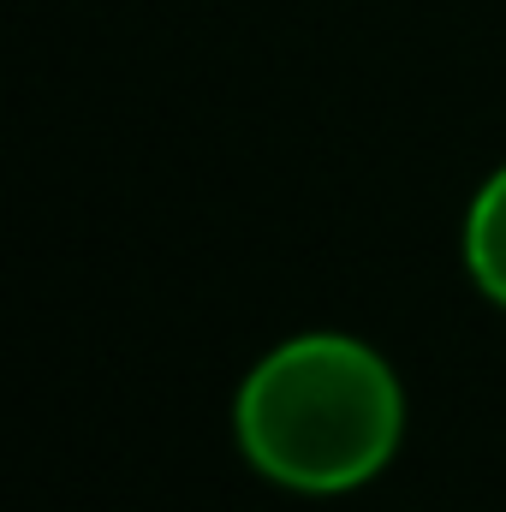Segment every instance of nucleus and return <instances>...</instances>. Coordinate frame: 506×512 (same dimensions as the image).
<instances>
[{
  "instance_id": "obj_1",
  "label": "nucleus",
  "mask_w": 506,
  "mask_h": 512,
  "mask_svg": "<svg viewBox=\"0 0 506 512\" xmlns=\"http://www.w3.org/2000/svg\"><path fill=\"white\" fill-rule=\"evenodd\" d=\"M233 435L256 477L286 495H352L405 441V387L358 334H292L233 393Z\"/></svg>"
},
{
  "instance_id": "obj_2",
  "label": "nucleus",
  "mask_w": 506,
  "mask_h": 512,
  "mask_svg": "<svg viewBox=\"0 0 506 512\" xmlns=\"http://www.w3.org/2000/svg\"><path fill=\"white\" fill-rule=\"evenodd\" d=\"M459 251H465V274L477 280V292L506 310V161L477 185Z\"/></svg>"
}]
</instances>
